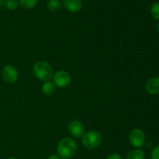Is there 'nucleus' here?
<instances>
[{"label": "nucleus", "mask_w": 159, "mask_h": 159, "mask_svg": "<svg viewBox=\"0 0 159 159\" xmlns=\"http://www.w3.org/2000/svg\"><path fill=\"white\" fill-rule=\"evenodd\" d=\"M150 12L151 15L155 20H159V2H155L152 5Z\"/></svg>", "instance_id": "nucleus-14"}, {"label": "nucleus", "mask_w": 159, "mask_h": 159, "mask_svg": "<svg viewBox=\"0 0 159 159\" xmlns=\"http://www.w3.org/2000/svg\"><path fill=\"white\" fill-rule=\"evenodd\" d=\"M156 30H157V31H158V33L159 34V23H158V24H157V26H156Z\"/></svg>", "instance_id": "nucleus-20"}, {"label": "nucleus", "mask_w": 159, "mask_h": 159, "mask_svg": "<svg viewBox=\"0 0 159 159\" xmlns=\"http://www.w3.org/2000/svg\"><path fill=\"white\" fill-rule=\"evenodd\" d=\"M107 159H123V158L119 154H116V153H113V154H110V155L107 157Z\"/></svg>", "instance_id": "nucleus-17"}, {"label": "nucleus", "mask_w": 159, "mask_h": 159, "mask_svg": "<svg viewBox=\"0 0 159 159\" xmlns=\"http://www.w3.org/2000/svg\"><path fill=\"white\" fill-rule=\"evenodd\" d=\"M140 1H141V0H140Z\"/></svg>", "instance_id": "nucleus-22"}, {"label": "nucleus", "mask_w": 159, "mask_h": 159, "mask_svg": "<svg viewBox=\"0 0 159 159\" xmlns=\"http://www.w3.org/2000/svg\"><path fill=\"white\" fill-rule=\"evenodd\" d=\"M129 140L130 144L136 148H140L143 147L146 141V136L144 131L141 129H134L130 131L129 135Z\"/></svg>", "instance_id": "nucleus-4"}, {"label": "nucleus", "mask_w": 159, "mask_h": 159, "mask_svg": "<svg viewBox=\"0 0 159 159\" xmlns=\"http://www.w3.org/2000/svg\"><path fill=\"white\" fill-rule=\"evenodd\" d=\"M42 92L46 96H52L56 92V86L51 81H45L42 86Z\"/></svg>", "instance_id": "nucleus-10"}, {"label": "nucleus", "mask_w": 159, "mask_h": 159, "mask_svg": "<svg viewBox=\"0 0 159 159\" xmlns=\"http://www.w3.org/2000/svg\"><path fill=\"white\" fill-rule=\"evenodd\" d=\"M20 6V2L18 0H7L5 4V7L6 9L10 11H13L16 9Z\"/></svg>", "instance_id": "nucleus-15"}, {"label": "nucleus", "mask_w": 159, "mask_h": 159, "mask_svg": "<svg viewBox=\"0 0 159 159\" xmlns=\"http://www.w3.org/2000/svg\"><path fill=\"white\" fill-rule=\"evenodd\" d=\"M33 72L36 77L42 81H48L53 77L54 70L49 62L46 61H38L33 68Z\"/></svg>", "instance_id": "nucleus-2"}, {"label": "nucleus", "mask_w": 159, "mask_h": 159, "mask_svg": "<svg viewBox=\"0 0 159 159\" xmlns=\"http://www.w3.org/2000/svg\"><path fill=\"white\" fill-rule=\"evenodd\" d=\"M151 157H152V159H159V145L155 147L152 150Z\"/></svg>", "instance_id": "nucleus-16"}, {"label": "nucleus", "mask_w": 159, "mask_h": 159, "mask_svg": "<svg viewBox=\"0 0 159 159\" xmlns=\"http://www.w3.org/2000/svg\"><path fill=\"white\" fill-rule=\"evenodd\" d=\"M102 135L98 131H89L85 132L82 137V143L87 150H94L97 148L102 142Z\"/></svg>", "instance_id": "nucleus-3"}, {"label": "nucleus", "mask_w": 159, "mask_h": 159, "mask_svg": "<svg viewBox=\"0 0 159 159\" xmlns=\"http://www.w3.org/2000/svg\"><path fill=\"white\" fill-rule=\"evenodd\" d=\"M46 7L50 12H57L61 8V2L60 0H48Z\"/></svg>", "instance_id": "nucleus-12"}, {"label": "nucleus", "mask_w": 159, "mask_h": 159, "mask_svg": "<svg viewBox=\"0 0 159 159\" xmlns=\"http://www.w3.org/2000/svg\"><path fill=\"white\" fill-rule=\"evenodd\" d=\"M53 81L56 87L64 88L71 84V78L68 72L65 70H59L53 75Z\"/></svg>", "instance_id": "nucleus-5"}, {"label": "nucleus", "mask_w": 159, "mask_h": 159, "mask_svg": "<svg viewBox=\"0 0 159 159\" xmlns=\"http://www.w3.org/2000/svg\"><path fill=\"white\" fill-rule=\"evenodd\" d=\"M68 131L70 134L74 137H82L85 133L84 125L79 120H72L68 123Z\"/></svg>", "instance_id": "nucleus-7"}, {"label": "nucleus", "mask_w": 159, "mask_h": 159, "mask_svg": "<svg viewBox=\"0 0 159 159\" xmlns=\"http://www.w3.org/2000/svg\"><path fill=\"white\" fill-rule=\"evenodd\" d=\"M77 143L70 137H65L58 142L57 146V154L63 159H69L75 154L77 151Z\"/></svg>", "instance_id": "nucleus-1"}, {"label": "nucleus", "mask_w": 159, "mask_h": 159, "mask_svg": "<svg viewBox=\"0 0 159 159\" xmlns=\"http://www.w3.org/2000/svg\"><path fill=\"white\" fill-rule=\"evenodd\" d=\"M6 159H16V158H15V157H9Z\"/></svg>", "instance_id": "nucleus-21"}, {"label": "nucleus", "mask_w": 159, "mask_h": 159, "mask_svg": "<svg viewBox=\"0 0 159 159\" xmlns=\"http://www.w3.org/2000/svg\"><path fill=\"white\" fill-rule=\"evenodd\" d=\"M63 6L67 11L75 13L82 9V3L81 0H63Z\"/></svg>", "instance_id": "nucleus-8"}, {"label": "nucleus", "mask_w": 159, "mask_h": 159, "mask_svg": "<svg viewBox=\"0 0 159 159\" xmlns=\"http://www.w3.org/2000/svg\"><path fill=\"white\" fill-rule=\"evenodd\" d=\"M6 1H7V0H0V7L5 6V4H6Z\"/></svg>", "instance_id": "nucleus-19"}, {"label": "nucleus", "mask_w": 159, "mask_h": 159, "mask_svg": "<svg viewBox=\"0 0 159 159\" xmlns=\"http://www.w3.org/2000/svg\"><path fill=\"white\" fill-rule=\"evenodd\" d=\"M145 158V153L141 149L137 148L134 149L127 154V159H144Z\"/></svg>", "instance_id": "nucleus-11"}, {"label": "nucleus", "mask_w": 159, "mask_h": 159, "mask_svg": "<svg viewBox=\"0 0 159 159\" xmlns=\"http://www.w3.org/2000/svg\"><path fill=\"white\" fill-rule=\"evenodd\" d=\"M2 76L5 82L8 84H14L18 80V71L12 65H6L2 70Z\"/></svg>", "instance_id": "nucleus-6"}, {"label": "nucleus", "mask_w": 159, "mask_h": 159, "mask_svg": "<svg viewBox=\"0 0 159 159\" xmlns=\"http://www.w3.org/2000/svg\"><path fill=\"white\" fill-rule=\"evenodd\" d=\"M145 89L150 94H159V77H152L148 80L145 84Z\"/></svg>", "instance_id": "nucleus-9"}, {"label": "nucleus", "mask_w": 159, "mask_h": 159, "mask_svg": "<svg viewBox=\"0 0 159 159\" xmlns=\"http://www.w3.org/2000/svg\"><path fill=\"white\" fill-rule=\"evenodd\" d=\"M38 0H19L20 6L24 9H33L37 4Z\"/></svg>", "instance_id": "nucleus-13"}, {"label": "nucleus", "mask_w": 159, "mask_h": 159, "mask_svg": "<svg viewBox=\"0 0 159 159\" xmlns=\"http://www.w3.org/2000/svg\"><path fill=\"white\" fill-rule=\"evenodd\" d=\"M47 159H61L58 154H51Z\"/></svg>", "instance_id": "nucleus-18"}]
</instances>
